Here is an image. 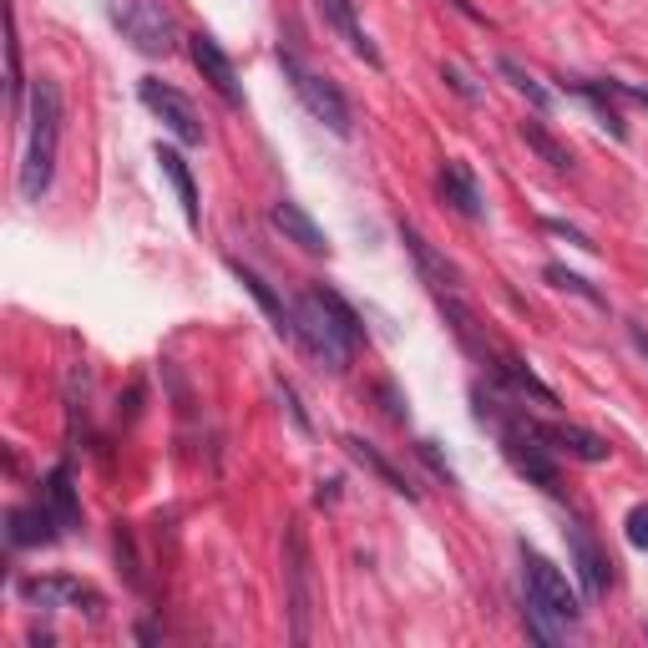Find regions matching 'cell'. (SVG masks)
<instances>
[{
  "mask_svg": "<svg viewBox=\"0 0 648 648\" xmlns=\"http://www.w3.org/2000/svg\"><path fill=\"white\" fill-rule=\"evenodd\" d=\"M137 97H142V107L168 127L183 147H203L208 142V127H203V117H198V107L178 92V87H168V81H157V76H142L137 81Z\"/></svg>",
  "mask_w": 648,
  "mask_h": 648,
  "instance_id": "cell-7",
  "label": "cell"
},
{
  "mask_svg": "<svg viewBox=\"0 0 648 648\" xmlns=\"http://www.w3.org/2000/svg\"><path fill=\"white\" fill-rule=\"evenodd\" d=\"M61 117H66V102H61V87L51 76H36L31 87V142H26V162H21V198L26 203H41L51 193V178H56V147H61Z\"/></svg>",
  "mask_w": 648,
  "mask_h": 648,
  "instance_id": "cell-2",
  "label": "cell"
},
{
  "mask_svg": "<svg viewBox=\"0 0 648 648\" xmlns=\"http://www.w3.org/2000/svg\"><path fill=\"white\" fill-rule=\"evenodd\" d=\"M284 593H289V638H294V643H309L314 557H309V537H304V522H299V517L284 522Z\"/></svg>",
  "mask_w": 648,
  "mask_h": 648,
  "instance_id": "cell-5",
  "label": "cell"
},
{
  "mask_svg": "<svg viewBox=\"0 0 648 648\" xmlns=\"http://www.w3.org/2000/svg\"><path fill=\"white\" fill-rule=\"evenodd\" d=\"M228 274H233L243 289H249V294L259 299V309H264V314H269V324H274V335H279V340H289V345H299V319H294V309H289V304L269 289V279H264V274H254L249 264H238V259H228Z\"/></svg>",
  "mask_w": 648,
  "mask_h": 648,
  "instance_id": "cell-15",
  "label": "cell"
},
{
  "mask_svg": "<svg viewBox=\"0 0 648 648\" xmlns=\"http://www.w3.org/2000/svg\"><path fill=\"white\" fill-rule=\"evenodd\" d=\"M107 16L142 56H173L178 51V21L168 11V0H107Z\"/></svg>",
  "mask_w": 648,
  "mask_h": 648,
  "instance_id": "cell-4",
  "label": "cell"
},
{
  "mask_svg": "<svg viewBox=\"0 0 648 648\" xmlns=\"http://www.w3.org/2000/svg\"><path fill=\"white\" fill-rule=\"evenodd\" d=\"M517 552H522V593H527L532 603H542L552 618H562L567 628H578L583 598H578L573 583H567V573H562L557 562H547L537 547H527V542H517Z\"/></svg>",
  "mask_w": 648,
  "mask_h": 648,
  "instance_id": "cell-6",
  "label": "cell"
},
{
  "mask_svg": "<svg viewBox=\"0 0 648 648\" xmlns=\"http://www.w3.org/2000/svg\"><path fill=\"white\" fill-rule=\"evenodd\" d=\"M567 92H578L583 102H593V112H598V122L623 142L628 137V122H623V112L613 107V92H608V81H567Z\"/></svg>",
  "mask_w": 648,
  "mask_h": 648,
  "instance_id": "cell-22",
  "label": "cell"
},
{
  "mask_svg": "<svg viewBox=\"0 0 648 648\" xmlns=\"http://www.w3.org/2000/svg\"><path fill=\"white\" fill-rule=\"evenodd\" d=\"M623 537H628V547L648 552V502L628 507V517H623Z\"/></svg>",
  "mask_w": 648,
  "mask_h": 648,
  "instance_id": "cell-26",
  "label": "cell"
},
{
  "mask_svg": "<svg viewBox=\"0 0 648 648\" xmlns=\"http://www.w3.org/2000/svg\"><path fill=\"white\" fill-rule=\"evenodd\" d=\"M157 162H162V173H168V183H173V193H178V203H183V218H188V228H198V223H203V208H198V183H193V173H188L183 152H178V147H162V142H157Z\"/></svg>",
  "mask_w": 648,
  "mask_h": 648,
  "instance_id": "cell-21",
  "label": "cell"
},
{
  "mask_svg": "<svg viewBox=\"0 0 648 648\" xmlns=\"http://www.w3.org/2000/svg\"><path fill=\"white\" fill-rule=\"evenodd\" d=\"M380 400H385V416H390V421H411V411H405V400L395 395V385H390V380L380 385Z\"/></svg>",
  "mask_w": 648,
  "mask_h": 648,
  "instance_id": "cell-32",
  "label": "cell"
},
{
  "mask_svg": "<svg viewBox=\"0 0 648 648\" xmlns=\"http://www.w3.org/2000/svg\"><path fill=\"white\" fill-rule=\"evenodd\" d=\"M279 66H284V76H289V87H294V97L304 102V112L324 127V132H335V137H350L355 132V117H350V102H345V92L335 87L330 76H319V71H309L294 51H279Z\"/></svg>",
  "mask_w": 648,
  "mask_h": 648,
  "instance_id": "cell-3",
  "label": "cell"
},
{
  "mask_svg": "<svg viewBox=\"0 0 648 648\" xmlns=\"http://www.w3.org/2000/svg\"><path fill=\"white\" fill-rule=\"evenodd\" d=\"M547 284H557V289H567V294H578V299H588L593 309H608V299H603V289H593L583 274H573V269H562V264H547Z\"/></svg>",
  "mask_w": 648,
  "mask_h": 648,
  "instance_id": "cell-25",
  "label": "cell"
},
{
  "mask_svg": "<svg viewBox=\"0 0 648 648\" xmlns=\"http://www.w3.org/2000/svg\"><path fill=\"white\" fill-rule=\"evenodd\" d=\"M608 92H613V97H628V102H638V107H648V87H633V81H608Z\"/></svg>",
  "mask_w": 648,
  "mask_h": 648,
  "instance_id": "cell-34",
  "label": "cell"
},
{
  "mask_svg": "<svg viewBox=\"0 0 648 648\" xmlns=\"http://www.w3.org/2000/svg\"><path fill=\"white\" fill-rule=\"evenodd\" d=\"M279 400H284V411H289V421H294V426H299V431L309 436V431H314V421L304 416V405H299V395H294V385H284V380H279Z\"/></svg>",
  "mask_w": 648,
  "mask_h": 648,
  "instance_id": "cell-30",
  "label": "cell"
},
{
  "mask_svg": "<svg viewBox=\"0 0 648 648\" xmlns=\"http://www.w3.org/2000/svg\"><path fill=\"white\" fill-rule=\"evenodd\" d=\"M340 451L355 461V466H365L380 486H385V492H395V497H405V502H421V492H416V486H411V476H405L380 446H370L365 436H340Z\"/></svg>",
  "mask_w": 648,
  "mask_h": 648,
  "instance_id": "cell-12",
  "label": "cell"
},
{
  "mask_svg": "<svg viewBox=\"0 0 648 648\" xmlns=\"http://www.w3.org/2000/svg\"><path fill=\"white\" fill-rule=\"evenodd\" d=\"M436 193H441V203H451L461 218H481L486 213V203H481V188H476V178H471V168L466 162H441V173H436Z\"/></svg>",
  "mask_w": 648,
  "mask_h": 648,
  "instance_id": "cell-18",
  "label": "cell"
},
{
  "mask_svg": "<svg viewBox=\"0 0 648 648\" xmlns=\"http://www.w3.org/2000/svg\"><path fill=\"white\" fill-rule=\"evenodd\" d=\"M517 132H522V142H527V147H532V152L547 162L552 173H573V152H567V147H562V142H557V137L542 127V122H522Z\"/></svg>",
  "mask_w": 648,
  "mask_h": 648,
  "instance_id": "cell-23",
  "label": "cell"
},
{
  "mask_svg": "<svg viewBox=\"0 0 648 648\" xmlns=\"http://www.w3.org/2000/svg\"><path fill=\"white\" fill-rule=\"evenodd\" d=\"M441 81H446V87H451L461 102H481V87H471V76H466L461 66H451V61H446V66H441Z\"/></svg>",
  "mask_w": 648,
  "mask_h": 648,
  "instance_id": "cell-27",
  "label": "cell"
},
{
  "mask_svg": "<svg viewBox=\"0 0 648 648\" xmlns=\"http://www.w3.org/2000/svg\"><path fill=\"white\" fill-rule=\"evenodd\" d=\"M269 223L289 238V243H299L304 254H314V259H330V238H324V228L294 203V198H279L274 208H269Z\"/></svg>",
  "mask_w": 648,
  "mask_h": 648,
  "instance_id": "cell-16",
  "label": "cell"
},
{
  "mask_svg": "<svg viewBox=\"0 0 648 648\" xmlns=\"http://www.w3.org/2000/svg\"><path fill=\"white\" fill-rule=\"evenodd\" d=\"M16 593L36 608H76V613H87V618H102L107 598L92 588V583H81V578H66V573H51V578H21Z\"/></svg>",
  "mask_w": 648,
  "mask_h": 648,
  "instance_id": "cell-8",
  "label": "cell"
},
{
  "mask_svg": "<svg viewBox=\"0 0 648 648\" xmlns=\"http://www.w3.org/2000/svg\"><path fill=\"white\" fill-rule=\"evenodd\" d=\"M21 87H26L21 81V41L11 36V107H16V117H21Z\"/></svg>",
  "mask_w": 648,
  "mask_h": 648,
  "instance_id": "cell-31",
  "label": "cell"
},
{
  "mask_svg": "<svg viewBox=\"0 0 648 648\" xmlns=\"http://www.w3.org/2000/svg\"><path fill=\"white\" fill-rule=\"evenodd\" d=\"M643 638H648V623H643Z\"/></svg>",
  "mask_w": 648,
  "mask_h": 648,
  "instance_id": "cell-37",
  "label": "cell"
},
{
  "mask_svg": "<svg viewBox=\"0 0 648 648\" xmlns=\"http://www.w3.org/2000/svg\"><path fill=\"white\" fill-rule=\"evenodd\" d=\"M492 375L502 380V385H512L517 395H527V400H537V405H557V390L547 385V380H537V370L522 360V355H512V350H492Z\"/></svg>",
  "mask_w": 648,
  "mask_h": 648,
  "instance_id": "cell-17",
  "label": "cell"
},
{
  "mask_svg": "<svg viewBox=\"0 0 648 648\" xmlns=\"http://www.w3.org/2000/svg\"><path fill=\"white\" fill-rule=\"evenodd\" d=\"M188 56H193V66H198V76L208 81V87L228 102V107H243V87H238V71H233V61H228V51L208 36V31H193L188 36Z\"/></svg>",
  "mask_w": 648,
  "mask_h": 648,
  "instance_id": "cell-11",
  "label": "cell"
},
{
  "mask_svg": "<svg viewBox=\"0 0 648 648\" xmlns=\"http://www.w3.org/2000/svg\"><path fill=\"white\" fill-rule=\"evenodd\" d=\"M567 557H573V573H578V583H583V598H588V603L608 598V588H613V562H608V552L598 547V537H593L583 522L567 527Z\"/></svg>",
  "mask_w": 648,
  "mask_h": 648,
  "instance_id": "cell-9",
  "label": "cell"
},
{
  "mask_svg": "<svg viewBox=\"0 0 648 648\" xmlns=\"http://www.w3.org/2000/svg\"><path fill=\"white\" fill-rule=\"evenodd\" d=\"M416 451H421V461H426V466H431V471H436L446 486H456V471H451V461L436 451V441H416Z\"/></svg>",
  "mask_w": 648,
  "mask_h": 648,
  "instance_id": "cell-29",
  "label": "cell"
},
{
  "mask_svg": "<svg viewBox=\"0 0 648 648\" xmlns=\"http://www.w3.org/2000/svg\"><path fill=\"white\" fill-rule=\"evenodd\" d=\"M314 6H319V16H324V26H330L365 66H385V56H380V46L365 36V26H360V16H355V0H314Z\"/></svg>",
  "mask_w": 648,
  "mask_h": 648,
  "instance_id": "cell-14",
  "label": "cell"
},
{
  "mask_svg": "<svg viewBox=\"0 0 648 648\" xmlns=\"http://www.w3.org/2000/svg\"><path fill=\"white\" fill-rule=\"evenodd\" d=\"M41 502L56 512L61 532H81V497H76V481H71V466H51V476L41 481Z\"/></svg>",
  "mask_w": 648,
  "mask_h": 648,
  "instance_id": "cell-19",
  "label": "cell"
},
{
  "mask_svg": "<svg viewBox=\"0 0 648 648\" xmlns=\"http://www.w3.org/2000/svg\"><path fill=\"white\" fill-rule=\"evenodd\" d=\"M451 6H456V11H461V16H471V21H481V26H486V16H481V11H476V6H471V0H451Z\"/></svg>",
  "mask_w": 648,
  "mask_h": 648,
  "instance_id": "cell-36",
  "label": "cell"
},
{
  "mask_svg": "<svg viewBox=\"0 0 648 648\" xmlns=\"http://www.w3.org/2000/svg\"><path fill=\"white\" fill-rule=\"evenodd\" d=\"M400 243H405V254L416 259V274H421V284H431V294H461V269L446 254L431 249V238L416 223L400 218Z\"/></svg>",
  "mask_w": 648,
  "mask_h": 648,
  "instance_id": "cell-10",
  "label": "cell"
},
{
  "mask_svg": "<svg viewBox=\"0 0 648 648\" xmlns=\"http://www.w3.org/2000/svg\"><path fill=\"white\" fill-rule=\"evenodd\" d=\"M628 340H633V350L648 360V324H643V319H628Z\"/></svg>",
  "mask_w": 648,
  "mask_h": 648,
  "instance_id": "cell-35",
  "label": "cell"
},
{
  "mask_svg": "<svg viewBox=\"0 0 648 648\" xmlns=\"http://www.w3.org/2000/svg\"><path fill=\"white\" fill-rule=\"evenodd\" d=\"M497 71L512 81V92H522V97L532 102V112H547V107H552V92L542 87V81H537V76H532L517 56H497Z\"/></svg>",
  "mask_w": 648,
  "mask_h": 648,
  "instance_id": "cell-24",
  "label": "cell"
},
{
  "mask_svg": "<svg viewBox=\"0 0 648 648\" xmlns=\"http://www.w3.org/2000/svg\"><path fill=\"white\" fill-rule=\"evenodd\" d=\"M294 319H299V345L324 370H335V375L350 370V360L365 340V324L335 289H304L299 304H294Z\"/></svg>",
  "mask_w": 648,
  "mask_h": 648,
  "instance_id": "cell-1",
  "label": "cell"
},
{
  "mask_svg": "<svg viewBox=\"0 0 648 648\" xmlns=\"http://www.w3.org/2000/svg\"><path fill=\"white\" fill-rule=\"evenodd\" d=\"M56 537H66V532H61L56 512H51L41 497L6 512V542H11V547H51Z\"/></svg>",
  "mask_w": 648,
  "mask_h": 648,
  "instance_id": "cell-13",
  "label": "cell"
},
{
  "mask_svg": "<svg viewBox=\"0 0 648 648\" xmlns=\"http://www.w3.org/2000/svg\"><path fill=\"white\" fill-rule=\"evenodd\" d=\"M542 228H547L552 238H567V243H578V249H583V254H598V243H593L588 233H578V228H567L562 218H542Z\"/></svg>",
  "mask_w": 648,
  "mask_h": 648,
  "instance_id": "cell-28",
  "label": "cell"
},
{
  "mask_svg": "<svg viewBox=\"0 0 648 648\" xmlns=\"http://www.w3.org/2000/svg\"><path fill=\"white\" fill-rule=\"evenodd\" d=\"M542 436H547L552 451H567V456H578V461H588V466H598V461L613 456V446H608L598 431H583V426H542Z\"/></svg>",
  "mask_w": 648,
  "mask_h": 648,
  "instance_id": "cell-20",
  "label": "cell"
},
{
  "mask_svg": "<svg viewBox=\"0 0 648 648\" xmlns=\"http://www.w3.org/2000/svg\"><path fill=\"white\" fill-rule=\"evenodd\" d=\"M340 486H345L340 476H324L319 492H314V502H319V507H335V502H340Z\"/></svg>",
  "mask_w": 648,
  "mask_h": 648,
  "instance_id": "cell-33",
  "label": "cell"
}]
</instances>
